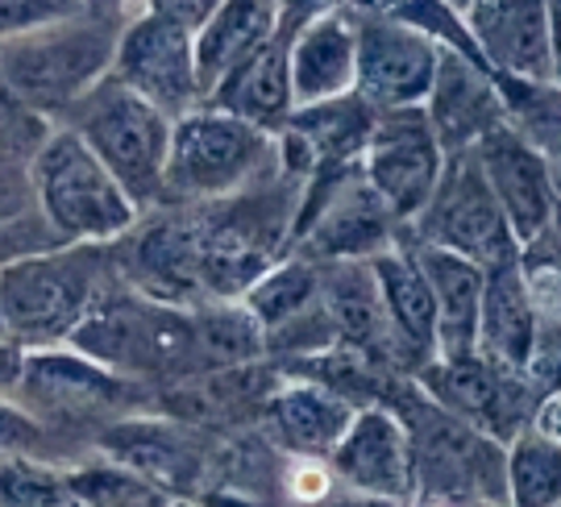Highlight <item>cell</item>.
Segmentation results:
<instances>
[{
  "label": "cell",
  "mask_w": 561,
  "mask_h": 507,
  "mask_svg": "<svg viewBox=\"0 0 561 507\" xmlns=\"http://www.w3.org/2000/svg\"><path fill=\"white\" fill-rule=\"evenodd\" d=\"M549 76L561 88V0H549Z\"/></svg>",
  "instance_id": "36"
},
{
  "label": "cell",
  "mask_w": 561,
  "mask_h": 507,
  "mask_svg": "<svg viewBox=\"0 0 561 507\" xmlns=\"http://www.w3.org/2000/svg\"><path fill=\"white\" fill-rule=\"evenodd\" d=\"M333 479L382 504H412L416 499V466H412V437L403 416L391 404H362L345 425L341 441L329 449Z\"/></svg>",
  "instance_id": "13"
},
{
  "label": "cell",
  "mask_w": 561,
  "mask_h": 507,
  "mask_svg": "<svg viewBox=\"0 0 561 507\" xmlns=\"http://www.w3.org/2000/svg\"><path fill=\"white\" fill-rule=\"evenodd\" d=\"M67 342L134 383L201 370L192 345V308L150 300L129 284L104 287Z\"/></svg>",
  "instance_id": "5"
},
{
  "label": "cell",
  "mask_w": 561,
  "mask_h": 507,
  "mask_svg": "<svg viewBox=\"0 0 561 507\" xmlns=\"http://www.w3.org/2000/svg\"><path fill=\"white\" fill-rule=\"evenodd\" d=\"M129 4H134V0H83V9H92V13H117V18H125Z\"/></svg>",
  "instance_id": "38"
},
{
  "label": "cell",
  "mask_w": 561,
  "mask_h": 507,
  "mask_svg": "<svg viewBox=\"0 0 561 507\" xmlns=\"http://www.w3.org/2000/svg\"><path fill=\"white\" fill-rule=\"evenodd\" d=\"M38 217L34 212V187H30V159L0 146V224Z\"/></svg>",
  "instance_id": "31"
},
{
  "label": "cell",
  "mask_w": 561,
  "mask_h": 507,
  "mask_svg": "<svg viewBox=\"0 0 561 507\" xmlns=\"http://www.w3.org/2000/svg\"><path fill=\"white\" fill-rule=\"evenodd\" d=\"M141 391L134 379L88 358L71 342L25 345V366L13 387L18 400L42 428L113 425L129 412H141Z\"/></svg>",
  "instance_id": "7"
},
{
  "label": "cell",
  "mask_w": 561,
  "mask_h": 507,
  "mask_svg": "<svg viewBox=\"0 0 561 507\" xmlns=\"http://www.w3.org/2000/svg\"><path fill=\"white\" fill-rule=\"evenodd\" d=\"M470 150L479 159L482 180L495 192L503 217L512 224L516 242L524 245L537 233H545L553 224V212H558L561 187L541 146L528 134H520L512 122H503L495 129H486Z\"/></svg>",
  "instance_id": "14"
},
{
  "label": "cell",
  "mask_w": 561,
  "mask_h": 507,
  "mask_svg": "<svg viewBox=\"0 0 561 507\" xmlns=\"http://www.w3.org/2000/svg\"><path fill=\"white\" fill-rule=\"evenodd\" d=\"M96 449L138 470L141 479H150L159 491H196V474H201V458L192 449V437L183 433V420L175 416H141L129 412L113 425L101 428ZM175 499V495H171Z\"/></svg>",
  "instance_id": "19"
},
{
  "label": "cell",
  "mask_w": 561,
  "mask_h": 507,
  "mask_svg": "<svg viewBox=\"0 0 561 507\" xmlns=\"http://www.w3.org/2000/svg\"><path fill=\"white\" fill-rule=\"evenodd\" d=\"M30 221H38V217H25V221H9V224H0V263H4V258H13L18 250H30V245H9V238H13L18 229H25V224H30Z\"/></svg>",
  "instance_id": "37"
},
{
  "label": "cell",
  "mask_w": 561,
  "mask_h": 507,
  "mask_svg": "<svg viewBox=\"0 0 561 507\" xmlns=\"http://www.w3.org/2000/svg\"><path fill=\"white\" fill-rule=\"evenodd\" d=\"M279 25H283V0H221L217 13L192 34L196 76H201L204 96H208L245 55H254L262 42L275 38Z\"/></svg>",
  "instance_id": "25"
},
{
  "label": "cell",
  "mask_w": 561,
  "mask_h": 507,
  "mask_svg": "<svg viewBox=\"0 0 561 507\" xmlns=\"http://www.w3.org/2000/svg\"><path fill=\"white\" fill-rule=\"evenodd\" d=\"M358 4H366V9H375V13H379V9L387 4V0H358Z\"/></svg>",
  "instance_id": "40"
},
{
  "label": "cell",
  "mask_w": 561,
  "mask_h": 507,
  "mask_svg": "<svg viewBox=\"0 0 561 507\" xmlns=\"http://www.w3.org/2000/svg\"><path fill=\"white\" fill-rule=\"evenodd\" d=\"M308 4H312V9H324V4H337V0H308Z\"/></svg>",
  "instance_id": "41"
},
{
  "label": "cell",
  "mask_w": 561,
  "mask_h": 507,
  "mask_svg": "<svg viewBox=\"0 0 561 507\" xmlns=\"http://www.w3.org/2000/svg\"><path fill=\"white\" fill-rule=\"evenodd\" d=\"M424 113L437 129L445 154L474 146L486 129L507 122L495 76L479 62H470L466 55H458V50H442L433 88L424 96Z\"/></svg>",
  "instance_id": "18"
},
{
  "label": "cell",
  "mask_w": 561,
  "mask_h": 507,
  "mask_svg": "<svg viewBox=\"0 0 561 507\" xmlns=\"http://www.w3.org/2000/svg\"><path fill=\"white\" fill-rule=\"evenodd\" d=\"M108 245L46 242L0 263V316L21 345L67 342L108 279Z\"/></svg>",
  "instance_id": "1"
},
{
  "label": "cell",
  "mask_w": 561,
  "mask_h": 507,
  "mask_svg": "<svg viewBox=\"0 0 561 507\" xmlns=\"http://www.w3.org/2000/svg\"><path fill=\"white\" fill-rule=\"evenodd\" d=\"M21 366H25V345L18 337L0 333V395H13V387L21 379Z\"/></svg>",
  "instance_id": "35"
},
{
  "label": "cell",
  "mask_w": 561,
  "mask_h": 507,
  "mask_svg": "<svg viewBox=\"0 0 561 507\" xmlns=\"http://www.w3.org/2000/svg\"><path fill=\"white\" fill-rule=\"evenodd\" d=\"M321 300V266L312 258H275L262 270L254 284L241 291V304L259 316L262 333L287 325L291 316H300Z\"/></svg>",
  "instance_id": "27"
},
{
  "label": "cell",
  "mask_w": 561,
  "mask_h": 507,
  "mask_svg": "<svg viewBox=\"0 0 561 507\" xmlns=\"http://www.w3.org/2000/svg\"><path fill=\"white\" fill-rule=\"evenodd\" d=\"M287 76L291 104H321L354 92L358 80V18L341 4L312 9L300 25H291L287 42Z\"/></svg>",
  "instance_id": "16"
},
{
  "label": "cell",
  "mask_w": 561,
  "mask_h": 507,
  "mask_svg": "<svg viewBox=\"0 0 561 507\" xmlns=\"http://www.w3.org/2000/svg\"><path fill=\"white\" fill-rule=\"evenodd\" d=\"M192 345H196V366H241L266 358V333L259 316L241 300H204L192 304Z\"/></svg>",
  "instance_id": "26"
},
{
  "label": "cell",
  "mask_w": 561,
  "mask_h": 507,
  "mask_svg": "<svg viewBox=\"0 0 561 507\" xmlns=\"http://www.w3.org/2000/svg\"><path fill=\"white\" fill-rule=\"evenodd\" d=\"M0 449H25V453L46 449V428L13 395H0Z\"/></svg>",
  "instance_id": "33"
},
{
  "label": "cell",
  "mask_w": 561,
  "mask_h": 507,
  "mask_svg": "<svg viewBox=\"0 0 561 507\" xmlns=\"http://www.w3.org/2000/svg\"><path fill=\"white\" fill-rule=\"evenodd\" d=\"M358 166L396 221H416V212L428 204L445 171V146L424 104L375 113Z\"/></svg>",
  "instance_id": "9"
},
{
  "label": "cell",
  "mask_w": 561,
  "mask_h": 507,
  "mask_svg": "<svg viewBox=\"0 0 561 507\" xmlns=\"http://www.w3.org/2000/svg\"><path fill=\"white\" fill-rule=\"evenodd\" d=\"M437 59H442V46L428 34H421L416 25L391 18V13L358 18V80H354V92L375 113L424 104L433 76H437Z\"/></svg>",
  "instance_id": "15"
},
{
  "label": "cell",
  "mask_w": 561,
  "mask_h": 507,
  "mask_svg": "<svg viewBox=\"0 0 561 507\" xmlns=\"http://www.w3.org/2000/svg\"><path fill=\"white\" fill-rule=\"evenodd\" d=\"M62 483L71 491V504L83 507H159L171 504V495L159 491L150 479H141L138 470L104 453L101 462H80V466H62Z\"/></svg>",
  "instance_id": "29"
},
{
  "label": "cell",
  "mask_w": 561,
  "mask_h": 507,
  "mask_svg": "<svg viewBox=\"0 0 561 507\" xmlns=\"http://www.w3.org/2000/svg\"><path fill=\"white\" fill-rule=\"evenodd\" d=\"M83 13V0H0V38Z\"/></svg>",
  "instance_id": "32"
},
{
  "label": "cell",
  "mask_w": 561,
  "mask_h": 507,
  "mask_svg": "<svg viewBox=\"0 0 561 507\" xmlns=\"http://www.w3.org/2000/svg\"><path fill=\"white\" fill-rule=\"evenodd\" d=\"M71 125L92 154L101 159L113 180L125 187V196L138 204L141 212L162 204V166H167V146H171V113L150 104L129 83H121L113 71L101 83H92L80 101L59 117Z\"/></svg>",
  "instance_id": "6"
},
{
  "label": "cell",
  "mask_w": 561,
  "mask_h": 507,
  "mask_svg": "<svg viewBox=\"0 0 561 507\" xmlns=\"http://www.w3.org/2000/svg\"><path fill=\"white\" fill-rule=\"evenodd\" d=\"M412 254L428 279L433 304H437V358L474 354L479 349V308L486 266L428 242H412Z\"/></svg>",
  "instance_id": "23"
},
{
  "label": "cell",
  "mask_w": 561,
  "mask_h": 507,
  "mask_svg": "<svg viewBox=\"0 0 561 507\" xmlns=\"http://www.w3.org/2000/svg\"><path fill=\"white\" fill-rule=\"evenodd\" d=\"M524 370H507L482 358L479 349L458 358H428L416 370V383L433 404L495 441H512L524 428Z\"/></svg>",
  "instance_id": "12"
},
{
  "label": "cell",
  "mask_w": 561,
  "mask_h": 507,
  "mask_svg": "<svg viewBox=\"0 0 561 507\" xmlns=\"http://www.w3.org/2000/svg\"><path fill=\"white\" fill-rule=\"evenodd\" d=\"M30 187L34 212L55 242L113 245L141 217V208L125 196L92 146L62 122L50 125V134L30 154Z\"/></svg>",
  "instance_id": "4"
},
{
  "label": "cell",
  "mask_w": 561,
  "mask_h": 507,
  "mask_svg": "<svg viewBox=\"0 0 561 507\" xmlns=\"http://www.w3.org/2000/svg\"><path fill=\"white\" fill-rule=\"evenodd\" d=\"M553 238H558V245H561V200H558V212H553Z\"/></svg>",
  "instance_id": "39"
},
{
  "label": "cell",
  "mask_w": 561,
  "mask_h": 507,
  "mask_svg": "<svg viewBox=\"0 0 561 507\" xmlns=\"http://www.w3.org/2000/svg\"><path fill=\"white\" fill-rule=\"evenodd\" d=\"M108 263L121 270V284L134 291L162 300V304L192 308L204 304L201 279V217L167 212L159 221L138 224L108 245Z\"/></svg>",
  "instance_id": "10"
},
{
  "label": "cell",
  "mask_w": 561,
  "mask_h": 507,
  "mask_svg": "<svg viewBox=\"0 0 561 507\" xmlns=\"http://www.w3.org/2000/svg\"><path fill=\"white\" fill-rule=\"evenodd\" d=\"M279 163L275 134L229 108L201 101L171 122V146L162 166V204L204 208L238 200L262 171Z\"/></svg>",
  "instance_id": "3"
},
{
  "label": "cell",
  "mask_w": 561,
  "mask_h": 507,
  "mask_svg": "<svg viewBox=\"0 0 561 507\" xmlns=\"http://www.w3.org/2000/svg\"><path fill=\"white\" fill-rule=\"evenodd\" d=\"M354 412L358 404L345 400L341 391L308 375H296L287 383L271 387V395L262 400V425L296 458H329V449L341 441Z\"/></svg>",
  "instance_id": "20"
},
{
  "label": "cell",
  "mask_w": 561,
  "mask_h": 507,
  "mask_svg": "<svg viewBox=\"0 0 561 507\" xmlns=\"http://www.w3.org/2000/svg\"><path fill=\"white\" fill-rule=\"evenodd\" d=\"M217 4H221V0H141L146 13H159V18L175 21V25L192 30V34L217 13Z\"/></svg>",
  "instance_id": "34"
},
{
  "label": "cell",
  "mask_w": 561,
  "mask_h": 507,
  "mask_svg": "<svg viewBox=\"0 0 561 507\" xmlns=\"http://www.w3.org/2000/svg\"><path fill=\"white\" fill-rule=\"evenodd\" d=\"M558 166H561V150H558Z\"/></svg>",
  "instance_id": "42"
},
{
  "label": "cell",
  "mask_w": 561,
  "mask_h": 507,
  "mask_svg": "<svg viewBox=\"0 0 561 507\" xmlns=\"http://www.w3.org/2000/svg\"><path fill=\"white\" fill-rule=\"evenodd\" d=\"M541 349V316L528 296L520 254L507 263L486 266L479 308V354L507 370H533Z\"/></svg>",
  "instance_id": "21"
},
{
  "label": "cell",
  "mask_w": 561,
  "mask_h": 507,
  "mask_svg": "<svg viewBox=\"0 0 561 507\" xmlns=\"http://www.w3.org/2000/svg\"><path fill=\"white\" fill-rule=\"evenodd\" d=\"M366 263H370L382 308H387V321L396 329L400 354L421 370L428 358H437V304H433V291H428V279L412 245H382Z\"/></svg>",
  "instance_id": "22"
},
{
  "label": "cell",
  "mask_w": 561,
  "mask_h": 507,
  "mask_svg": "<svg viewBox=\"0 0 561 507\" xmlns=\"http://www.w3.org/2000/svg\"><path fill=\"white\" fill-rule=\"evenodd\" d=\"M503 491L520 507L561 504V441L541 428H520L503 453Z\"/></svg>",
  "instance_id": "28"
},
{
  "label": "cell",
  "mask_w": 561,
  "mask_h": 507,
  "mask_svg": "<svg viewBox=\"0 0 561 507\" xmlns=\"http://www.w3.org/2000/svg\"><path fill=\"white\" fill-rule=\"evenodd\" d=\"M287 42H291V30L279 25V34L262 42L254 55H245L204 101L279 134L287 113L296 108L291 104V76H287Z\"/></svg>",
  "instance_id": "24"
},
{
  "label": "cell",
  "mask_w": 561,
  "mask_h": 507,
  "mask_svg": "<svg viewBox=\"0 0 561 507\" xmlns=\"http://www.w3.org/2000/svg\"><path fill=\"white\" fill-rule=\"evenodd\" d=\"M108 71L171 117H180V113L204 101L192 30H183L175 21L159 18V13H146V9L125 18Z\"/></svg>",
  "instance_id": "11"
},
{
  "label": "cell",
  "mask_w": 561,
  "mask_h": 507,
  "mask_svg": "<svg viewBox=\"0 0 561 507\" xmlns=\"http://www.w3.org/2000/svg\"><path fill=\"white\" fill-rule=\"evenodd\" d=\"M0 507H71L62 466L42 453L0 449Z\"/></svg>",
  "instance_id": "30"
},
{
  "label": "cell",
  "mask_w": 561,
  "mask_h": 507,
  "mask_svg": "<svg viewBox=\"0 0 561 507\" xmlns=\"http://www.w3.org/2000/svg\"><path fill=\"white\" fill-rule=\"evenodd\" d=\"M461 18L495 76L549 80V0H466Z\"/></svg>",
  "instance_id": "17"
},
{
  "label": "cell",
  "mask_w": 561,
  "mask_h": 507,
  "mask_svg": "<svg viewBox=\"0 0 561 507\" xmlns=\"http://www.w3.org/2000/svg\"><path fill=\"white\" fill-rule=\"evenodd\" d=\"M121 25L117 13H71L62 21L0 38V83L34 113L59 122L92 83L113 67Z\"/></svg>",
  "instance_id": "2"
},
{
  "label": "cell",
  "mask_w": 561,
  "mask_h": 507,
  "mask_svg": "<svg viewBox=\"0 0 561 507\" xmlns=\"http://www.w3.org/2000/svg\"><path fill=\"white\" fill-rule=\"evenodd\" d=\"M412 229H416V242L445 245L454 254L474 258L479 266L507 263L520 254V242L503 217L495 192L482 180L479 159L470 146L445 154L442 180L433 187L428 204L416 212Z\"/></svg>",
  "instance_id": "8"
}]
</instances>
